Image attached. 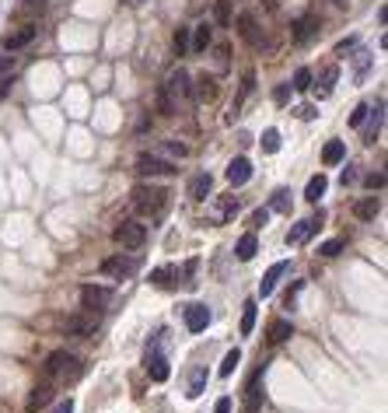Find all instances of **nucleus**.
I'll use <instances>...</instances> for the list:
<instances>
[{"label": "nucleus", "instance_id": "4468645a", "mask_svg": "<svg viewBox=\"0 0 388 413\" xmlns=\"http://www.w3.org/2000/svg\"><path fill=\"white\" fill-rule=\"evenodd\" d=\"M35 35H39V28H35V25H21L18 32H11V35L4 39V49H8V53H14V49H25Z\"/></svg>", "mask_w": 388, "mask_h": 413}, {"label": "nucleus", "instance_id": "6e6552de", "mask_svg": "<svg viewBox=\"0 0 388 413\" xmlns=\"http://www.w3.org/2000/svg\"><path fill=\"white\" fill-rule=\"evenodd\" d=\"M291 270V263L287 260H280V263H273L269 270H266V277L259 280V298H269L273 291H276V284H280V277Z\"/></svg>", "mask_w": 388, "mask_h": 413}, {"label": "nucleus", "instance_id": "864d4df0", "mask_svg": "<svg viewBox=\"0 0 388 413\" xmlns=\"http://www.w3.org/2000/svg\"><path fill=\"white\" fill-rule=\"evenodd\" d=\"M357 46V35H350V39H343L340 46H336V53H347V49H353Z\"/></svg>", "mask_w": 388, "mask_h": 413}, {"label": "nucleus", "instance_id": "c85d7f7f", "mask_svg": "<svg viewBox=\"0 0 388 413\" xmlns=\"http://www.w3.org/2000/svg\"><path fill=\"white\" fill-rule=\"evenodd\" d=\"M315 28H318V18H301L298 25H294V42H308L311 35H315Z\"/></svg>", "mask_w": 388, "mask_h": 413}, {"label": "nucleus", "instance_id": "5701e85b", "mask_svg": "<svg viewBox=\"0 0 388 413\" xmlns=\"http://www.w3.org/2000/svg\"><path fill=\"white\" fill-rule=\"evenodd\" d=\"M95 319H88V316H70L67 319V333H74V336H91L95 333Z\"/></svg>", "mask_w": 388, "mask_h": 413}, {"label": "nucleus", "instance_id": "7c9ffc66", "mask_svg": "<svg viewBox=\"0 0 388 413\" xmlns=\"http://www.w3.org/2000/svg\"><path fill=\"white\" fill-rule=\"evenodd\" d=\"M231 214H238V200H235V196H228V200H220V206H217V211H213L210 218H213V221L220 224V221H228Z\"/></svg>", "mask_w": 388, "mask_h": 413}, {"label": "nucleus", "instance_id": "aec40b11", "mask_svg": "<svg viewBox=\"0 0 388 413\" xmlns=\"http://www.w3.org/2000/svg\"><path fill=\"white\" fill-rule=\"evenodd\" d=\"M343 158H347V144H343V140H329V144L322 147V165L332 169V165H340Z\"/></svg>", "mask_w": 388, "mask_h": 413}, {"label": "nucleus", "instance_id": "a878e982", "mask_svg": "<svg viewBox=\"0 0 388 413\" xmlns=\"http://www.w3.org/2000/svg\"><path fill=\"white\" fill-rule=\"evenodd\" d=\"M206 378H210V372H206V368H193V375H189V389H186V396H189V399H196V396H203V389H206Z\"/></svg>", "mask_w": 388, "mask_h": 413}, {"label": "nucleus", "instance_id": "39448f33", "mask_svg": "<svg viewBox=\"0 0 388 413\" xmlns=\"http://www.w3.org/2000/svg\"><path fill=\"white\" fill-rule=\"evenodd\" d=\"M108 301H113V287H98V284L81 287V305L88 312H98V308H105Z\"/></svg>", "mask_w": 388, "mask_h": 413}, {"label": "nucleus", "instance_id": "412c9836", "mask_svg": "<svg viewBox=\"0 0 388 413\" xmlns=\"http://www.w3.org/2000/svg\"><path fill=\"white\" fill-rule=\"evenodd\" d=\"M164 91L168 95H193V88H189V74L179 67V70H172V77H168V84H164Z\"/></svg>", "mask_w": 388, "mask_h": 413}, {"label": "nucleus", "instance_id": "4c0bfd02", "mask_svg": "<svg viewBox=\"0 0 388 413\" xmlns=\"http://www.w3.org/2000/svg\"><path fill=\"white\" fill-rule=\"evenodd\" d=\"M157 113H161V116H172V113H175V102H172V95L164 91V88L157 91Z\"/></svg>", "mask_w": 388, "mask_h": 413}, {"label": "nucleus", "instance_id": "1a4fd4ad", "mask_svg": "<svg viewBox=\"0 0 388 413\" xmlns=\"http://www.w3.org/2000/svg\"><path fill=\"white\" fill-rule=\"evenodd\" d=\"M318 228H322V218H304V221H298V224L287 231V245H301V242H308Z\"/></svg>", "mask_w": 388, "mask_h": 413}, {"label": "nucleus", "instance_id": "f3484780", "mask_svg": "<svg viewBox=\"0 0 388 413\" xmlns=\"http://www.w3.org/2000/svg\"><path fill=\"white\" fill-rule=\"evenodd\" d=\"M353 214H357L360 221H374V218L381 214V200H378V196H364V200H357V203H353Z\"/></svg>", "mask_w": 388, "mask_h": 413}, {"label": "nucleus", "instance_id": "393cba45", "mask_svg": "<svg viewBox=\"0 0 388 413\" xmlns=\"http://www.w3.org/2000/svg\"><path fill=\"white\" fill-rule=\"evenodd\" d=\"M325 189H329V179L318 172V175H311L308 179V189H304V200H311V203H318L322 196H325Z\"/></svg>", "mask_w": 388, "mask_h": 413}, {"label": "nucleus", "instance_id": "c03bdc74", "mask_svg": "<svg viewBox=\"0 0 388 413\" xmlns=\"http://www.w3.org/2000/svg\"><path fill=\"white\" fill-rule=\"evenodd\" d=\"M367 113H371L367 106H357V109L350 113V126H364V119H367Z\"/></svg>", "mask_w": 388, "mask_h": 413}, {"label": "nucleus", "instance_id": "f8f14e48", "mask_svg": "<svg viewBox=\"0 0 388 413\" xmlns=\"http://www.w3.org/2000/svg\"><path fill=\"white\" fill-rule=\"evenodd\" d=\"M210 326V308L206 305H189L186 308V329L189 333H203Z\"/></svg>", "mask_w": 388, "mask_h": 413}, {"label": "nucleus", "instance_id": "c9c22d12", "mask_svg": "<svg viewBox=\"0 0 388 413\" xmlns=\"http://www.w3.org/2000/svg\"><path fill=\"white\" fill-rule=\"evenodd\" d=\"M343 245H347L343 238H329V242H322V245H318V256L332 260V256H340V249H343Z\"/></svg>", "mask_w": 388, "mask_h": 413}, {"label": "nucleus", "instance_id": "3c124183", "mask_svg": "<svg viewBox=\"0 0 388 413\" xmlns=\"http://www.w3.org/2000/svg\"><path fill=\"white\" fill-rule=\"evenodd\" d=\"M52 413H74V399H70V396H67V399H60Z\"/></svg>", "mask_w": 388, "mask_h": 413}, {"label": "nucleus", "instance_id": "79ce46f5", "mask_svg": "<svg viewBox=\"0 0 388 413\" xmlns=\"http://www.w3.org/2000/svg\"><path fill=\"white\" fill-rule=\"evenodd\" d=\"M287 98H291V84H276L273 88V102H276V106H284Z\"/></svg>", "mask_w": 388, "mask_h": 413}, {"label": "nucleus", "instance_id": "e433bc0d", "mask_svg": "<svg viewBox=\"0 0 388 413\" xmlns=\"http://www.w3.org/2000/svg\"><path fill=\"white\" fill-rule=\"evenodd\" d=\"M213 15H217V25H231V0H217Z\"/></svg>", "mask_w": 388, "mask_h": 413}, {"label": "nucleus", "instance_id": "a18cd8bd", "mask_svg": "<svg viewBox=\"0 0 388 413\" xmlns=\"http://www.w3.org/2000/svg\"><path fill=\"white\" fill-rule=\"evenodd\" d=\"M294 116H298V119H315V116H318V109H315V106H298V109H294Z\"/></svg>", "mask_w": 388, "mask_h": 413}, {"label": "nucleus", "instance_id": "dca6fc26", "mask_svg": "<svg viewBox=\"0 0 388 413\" xmlns=\"http://www.w3.org/2000/svg\"><path fill=\"white\" fill-rule=\"evenodd\" d=\"M210 189H213V179H210V172H200V175H193V182H189V200L203 203V200L210 196Z\"/></svg>", "mask_w": 388, "mask_h": 413}, {"label": "nucleus", "instance_id": "5fc2aeb1", "mask_svg": "<svg viewBox=\"0 0 388 413\" xmlns=\"http://www.w3.org/2000/svg\"><path fill=\"white\" fill-rule=\"evenodd\" d=\"M168 151H172V154H179V158H182V154H186V144H179V140H172V144H168Z\"/></svg>", "mask_w": 388, "mask_h": 413}, {"label": "nucleus", "instance_id": "423d86ee", "mask_svg": "<svg viewBox=\"0 0 388 413\" xmlns=\"http://www.w3.org/2000/svg\"><path fill=\"white\" fill-rule=\"evenodd\" d=\"M137 267H140V260H133V256H113V260H105L101 263V273L105 277H130V273H137Z\"/></svg>", "mask_w": 388, "mask_h": 413}, {"label": "nucleus", "instance_id": "4be33fe9", "mask_svg": "<svg viewBox=\"0 0 388 413\" xmlns=\"http://www.w3.org/2000/svg\"><path fill=\"white\" fill-rule=\"evenodd\" d=\"M49 399H52V382H42V385H35V389H32V396H28V413L42 410Z\"/></svg>", "mask_w": 388, "mask_h": 413}, {"label": "nucleus", "instance_id": "cd10ccee", "mask_svg": "<svg viewBox=\"0 0 388 413\" xmlns=\"http://www.w3.org/2000/svg\"><path fill=\"white\" fill-rule=\"evenodd\" d=\"M262 372H266V365H262V368H259V372L252 375V382H249V396H245V399H249V413H255V410H259V403H262V392H259Z\"/></svg>", "mask_w": 388, "mask_h": 413}, {"label": "nucleus", "instance_id": "6e6d98bb", "mask_svg": "<svg viewBox=\"0 0 388 413\" xmlns=\"http://www.w3.org/2000/svg\"><path fill=\"white\" fill-rule=\"evenodd\" d=\"M336 4H343V0H336Z\"/></svg>", "mask_w": 388, "mask_h": 413}, {"label": "nucleus", "instance_id": "603ef678", "mask_svg": "<svg viewBox=\"0 0 388 413\" xmlns=\"http://www.w3.org/2000/svg\"><path fill=\"white\" fill-rule=\"evenodd\" d=\"M367 186H371V189H381V186H385V175H381V172H371V175H367Z\"/></svg>", "mask_w": 388, "mask_h": 413}, {"label": "nucleus", "instance_id": "ddd939ff", "mask_svg": "<svg viewBox=\"0 0 388 413\" xmlns=\"http://www.w3.org/2000/svg\"><path fill=\"white\" fill-rule=\"evenodd\" d=\"M294 336V326L287 323V319H273L269 326H266V343L269 347H280L284 340H291Z\"/></svg>", "mask_w": 388, "mask_h": 413}, {"label": "nucleus", "instance_id": "49530a36", "mask_svg": "<svg viewBox=\"0 0 388 413\" xmlns=\"http://www.w3.org/2000/svg\"><path fill=\"white\" fill-rule=\"evenodd\" d=\"M340 182H343V186H353V182H357V165H347L343 175H340Z\"/></svg>", "mask_w": 388, "mask_h": 413}, {"label": "nucleus", "instance_id": "ea45409f", "mask_svg": "<svg viewBox=\"0 0 388 413\" xmlns=\"http://www.w3.org/2000/svg\"><path fill=\"white\" fill-rule=\"evenodd\" d=\"M172 46H175L179 57H186V49H189V28H179V32L172 35Z\"/></svg>", "mask_w": 388, "mask_h": 413}, {"label": "nucleus", "instance_id": "473e14b6", "mask_svg": "<svg viewBox=\"0 0 388 413\" xmlns=\"http://www.w3.org/2000/svg\"><path fill=\"white\" fill-rule=\"evenodd\" d=\"M385 106H378L374 113H367L371 116V123H367V130H364V144H374V137H378V130H381V119H385V113H381Z\"/></svg>", "mask_w": 388, "mask_h": 413}, {"label": "nucleus", "instance_id": "72a5a7b5", "mask_svg": "<svg viewBox=\"0 0 388 413\" xmlns=\"http://www.w3.org/2000/svg\"><path fill=\"white\" fill-rule=\"evenodd\" d=\"M189 32H193V53H203V49L210 46V25H196Z\"/></svg>", "mask_w": 388, "mask_h": 413}, {"label": "nucleus", "instance_id": "f03ea898", "mask_svg": "<svg viewBox=\"0 0 388 413\" xmlns=\"http://www.w3.org/2000/svg\"><path fill=\"white\" fill-rule=\"evenodd\" d=\"M60 375H64V378H67V375L77 378L81 368H77V357H70L67 350H52V354L46 357V365H42V378L52 382V378H60Z\"/></svg>", "mask_w": 388, "mask_h": 413}, {"label": "nucleus", "instance_id": "c756f323", "mask_svg": "<svg viewBox=\"0 0 388 413\" xmlns=\"http://www.w3.org/2000/svg\"><path fill=\"white\" fill-rule=\"evenodd\" d=\"M269 211H280V214H291V189L287 186H280L273 193V200H269Z\"/></svg>", "mask_w": 388, "mask_h": 413}, {"label": "nucleus", "instance_id": "a211bd4d", "mask_svg": "<svg viewBox=\"0 0 388 413\" xmlns=\"http://www.w3.org/2000/svg\"><path fill=\"white\" fill-rule=\"evenodd\" d=\"M255 252H259V238H255V231L242 235L238 245H235V256H238L242 263H249V260H255Z\"/></svg>", "mask_w": 388, "mask_h": 413}, {"label": "nucleus", "instance_id": "0eeeda50", "mask_svg": "<svg viewBox=\"0 0 388 413\" xmlns=\"http://www.w3.org/2000/svg\"><path fill=\"white\" fill-rule=\"evenodd\" d=\"M137 172L140 175H172L175 165L164 162V158H154V154H140V158H137Z\"/></svg>", "mask_w": 388, "mask_h": 413}, {"label": "nucleus", "instance_id": "a19ab883", "mask_svg": "<svg viewBox=\"0 0 388 413\" xmlns=\"http://www.w3.org/2000/svg\"><path fill=\"white\" fill-rule=\"evenodd\" d=\"M172 273H175L172 267H161V270H154V273H151V284H154V287H168V284H172V280H168Z\"/></svg>", "mask_w": 388, "mask_h": 413}, {"label": "nucleus", "instance_id": "2f4dec72", "mask_svg": "<svg viewBox=\"0 0 388 413\" xmlns=\"http://www.w3.org/2000/svg\"><path fill=\"white\" fill-rule=\"evenodd\" d=\"M238 365H242V350L235 347V350H228V354H224V361H220V375H224V378H231Z\"/></svg>", "mask_w": 388, "mask_h": 413}, {"label": "nucleus", "instance_id": "f257e3e1", "mask_svg": "<svg viewBox=\"0 0 388 413\" xmlns=\"http://www.w3.org/2000/svg\"><path fill=\"white\" fill-rule=\"evenodd\" d=\"M133 206L144 218H161L164 206H168V193L157 186H133Z\"/></svg>", "mask_w": 388, "mask_h": 413}, {"label": "nucleus", "instance_id": "de8ad7c7", "mask_svg": "<svg viewBox=\"0 0 388 413\" xmlns=\"http://www.w3.org/2000/svg\"><path fill=\"white\" fill-rule=\"evenodd\" d=\"M266 221H269V206H259V211L252 214V224H255V228H262Z\"/></svg>", "mask_w": 388, "mask_h": 413}, {"label": "nucleus", "instance_id": "7ed1b4c3", "mask_svg": "<svg viewBox=\"0 0 388 413\" xmlns=\"http://www.w3.org/2000/svg\"><path fill=\"white\" fill-rule=\"evenodd\" d=\"M113 242L123 245V249H140L147 242V228L137 224V221H123V224L113 228Z\"/></svg>", "mask_w": 388, "mask_h": 413}, {"label": "nucleus", "instance_id": "9d476101", "mask_svg": "<svg viewBox=\"0 0 388 413\" xmlns=\"http://www.w3.org/2000/svg\"><path fill=\"white\" fill-rule=\"evenodd\" d=\"M336 81H340V67L332 64V67H325V70H322V77H318V81L311 84L315 98H318V102H325V98L332 95V88H336Z\"/></svg>", "mask_w": 388, "mask_h": 413}, {"label": "nucleus", "instance_id": "58836bf2", "mask_svg": "<svg viewBox=\"0 0 388 413\" xmlns=\"http://www.w3.org/2000/svg\"><path fill=\"white\" fill-rule=\"evenodd\" d=\"M291 88L308 91V88H311V70H308V67H298V70H294V84H291Z\"/></svg>", "mask_w": 388, "mask_h": 413}, {"label": "nucleus", "instance_id": "f704fd0d", "mask_svg": "<svg viewBox=\"0 0 388 413\" xmlns=\"http://www.w3.org/2000/svg\"><path fill=\"white\" fill-rule=\"evenodd\" d=\"M259 144H262V151H266V154H276V151H280V130H266Z\"/></svg>", "mask_w": 388, "mask_h": 413}, {"label": "nucleus", "instance_id": "20e7f679", "mask_svg": "<svg viewBox=\"0 0 388 413\" xmlns=\"http://www.w3.org/2000/svg\"><path fill=\"white\" fill-rule=\"evenodd\" d=\"M147 375H151V382H168V357H164V350H161V340H154L151 347H147Z\"/></svg>", "mask_w": 388, "mask_h": 413}, {"label": "nucleus", "instance_id": "8fccbe9b", "mask_svg": "<svg viewBox=\"0 0 388 413\" xmlns=\"http://www.w3.org/2000/svg\"><path fill=\"white\" fill-rule=\"evenodd\" d=\"M14 70V57H4L0 53V74H11Z\"/></svg>", "mask_w": 388, "mask_h": 413}, {"label": "nucleus", "instance_id": "09e8293b", "mask_svg": "<svg viewBox=\"0 0 388 413\" xmlns=\"http://www.w3.org/2000/svg\"><path fill=\"white\" fill-rule=\"evenodd\" d=\"M213 413H231V396H220L217 406H213Z\"/></svg>", "mask_w": 388, "mask_h": 413}, {"label": "nucleus", "instance_id": "9b49d317", "mask_svg": "<svg viewBox=\"0 0 388 413\" xmlns=\"http://www.w3.org/2000/svg\"><path fill=\"white\" fill-rule=\"evenodd\" d=\"M255 91V70H245L242 74V88H238V98L231 102V113H228V123H235V116L242 113V106H245V98Z\"/></svg>", "mask_w": 388, "mask_h": 413}, {"label": "nucleus", "instance_id": "37998d69", "mask_svg": "<svg viewBox=\"0 0 388 413\" xmlns=\"http://www.w3.org/2000/svg\"><path fill=\"white\" fill-rule=\"evenodd\" d=\"M367 67H371V57H367V53H357V81L367 77Z\"/></svg>", "mask_w": 388, "mask_h": 413}, {"label": "nucleus", "instance_id": "b1692460", "mask_svg": "<svg viewBox=\"0 0 388 413\" xmlns=\"http://www.w3.org/2000/svg\"><path fill=\"white\" fill-rule=\"evenodd\" d=\"M238 32H242V39L249 42V46H259V32H255V18L245 11V15H238Z\"/></svg>", "mask_w": 388, "mask_h": 413}, {"label": "nucleus", "instance_id": "6ab92c4d", "mask_svg": "<svg viewBox=\"0 0 388 413\" xmlns=\"http://www.w3.org/2000/svg\"><path fill=\"white\" fill-rule=\"evenodd\" d=\"M193 95H196V102H213V98H217V77H210V74H200V77H196V88H193Z\"/></svg>", "mask_w": 388, "mask_h": 413}, {"label": "nucleus", "instance_id": "2eb2a0df", "mask_svg": "<svg viewBox=\"0 0 388 413\" xmlns=\"http://www.w3.org/2000/svg\"><path fill=\"white\" fill-rule=\"evenodd\" d=\"M224 175H228V182H231V186H245V182L252 179V162H249V158H235V162L228 165V172H224Z\"/></svg>", "mask_w": 388, "mask_h": 413}, {"label": "nucleus", "instance_id": "bb28decb", "mask_svg": "<svg viewBox=\"0 0 388 413\" xmlns=\"http://www.w3.org/2000/svg\"><path fill=\"white\" fill-rule=\"evenodd\" d=\"M255 316H259V305H255V298H249L245 301V312H242V336H252V329H255Z\"/></svg>", "mask_w": 388, "mask_h": 413}]
</instances>
